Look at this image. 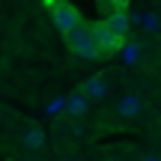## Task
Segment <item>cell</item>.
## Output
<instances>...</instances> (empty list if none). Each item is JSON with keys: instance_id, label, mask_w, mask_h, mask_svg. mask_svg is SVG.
Returning a JSON list of instances; mask_svg holds the SVG:
<instances>
[{"instance_id": "cell-1", "label": "cell", "mask_w": 161, "mask_h": 161, "mask_svg": "<svg viewBox=\"0 0 161 161\" xmlns=\"http://www.w3.org/2000/svg\"><path fill=\"white\" fill-rule=\"evenodd\" d=\"M69 48H72V54L80 57V60H96V57H102L96 39H92V30L84 27V24H80L78 30H72V33H69Z\"/></svg>"}, {"instance_id": "cell-10", "label": "cell", "mask_w": 161, "mask_h": 161, "mask_svg": "<svg viewBox=\"0 0 161 161\" xmlns=\"http://www.w3.org/2000/svg\"><path fill=\"white\" fill-rule=\"evenodd\" d=\"M137 57H140V45H137V42H131V45H122V60H125L128 66L137 63Z\"/></svg>"}, {"instance_id": "cell-2", "label": "cell", "mask_w": 161, "mask_h": 161, "mask_svg": "<svg viewBox=\"0 0 161 161\" xmlns=\"http://www.w3.org/2000/svg\"><path fill=\"white\" fill-rule=\"evenodd\" d=\"M92 39H96V45H98V51L102 54H114V51H122V45L125 42L119 39V36L114 33V30L108 27V21H98V24H92Z\"/></svg>"}, {"instance_id": "cell-3", "label": "cell", "mask_w": 161, "mask_h": 161, "mask_svg": "<svg viewBox=\"0 0 161 161\" xmlns=\"http://www.w3.org/2000/svg\"><path fill=\"white\" fill-rule=\"evenodd\" d=\"M54 24H57V30H63V33L69 36L72 30L80 27V15H78L75 6L63 3V6H57V9H54Z\"/></svg>"}, {"instance_id": "cell-14", "label": "cell", "mask_w": 161, "mask_h": 161, "mask_svg": "<svg viewBox=\"0 0 161 161\" xmlns=\"http://www.w3.org/2000/svg\"><path fill=\"white\" fill-rule=\"evenodd\" d=\"M66 161H75V158H66Z\"/></svg>"}, {"instance_id": "cell-8", "label": "cell", "mask_w": 161, "mask_h": 161, "mask_svg": "<svg viewBox=\"0 0 161 161\" xmlns=\"http://www.w3.org/2000/svg\"><path fill=\"white\" fill-rule=\"evenodd\" d=\"M21 143L27 146V149H39V146L45 143V134H42L39 128H27V131L21 134Z\"/></svg>"}, {"instance_id": "cell-7", "label": "cell", "mask_w": 161, "mask_h": 161, "mask_svg": "<svg viewBox=\"0 0 161 161\" xmlns=\"http://www.w3.org/2000/svg\"><path fill=\"white\" fill-rule=\"evenodd\" d=\"M84 96L86 98H104L108 96V84H104V78H90V80H84Z\"/></svg>"}, {"instance_id": "cell-13", "label": "cell", "mask_w": 161, "mask_h": 161, "mask_svg": "<svg viewBox=\"0 0 161 161\" xmlns=\"http://www.w3.org/2000/svg\"><path fill=\"white\" fill-rule=\"evenodd\" d=\"M48 3H54V9H57V6H63L66 0H48Z\"/></svg>"}, {"instance_id": "cell-12", "label": "cell", "mask_w": 161, "mask_h": 161, "mask_svg": "<svg viewBox=\"0 0 161 161\" xmlns=\"http://www.w3.org/2000/svg\"><path fill=\"white\" fill-rule=\"evenodd\" d=\"M140 161H161V155H143Z\"/></svg>"}, {"instance_id": "cell-11", "label": "cell", "mask_w": 161, "mask_h": 161, "mask_svg": "<svg viewBox=\"0 0 161 161\" xmlns=\"http://www.w3.org/2000/svg\"><path fill=\"white\" fill-rule=\"evenodd\" d=\"M125 3L128 0H98V6L104 9V15H110V12H116V9H125Z\"/></svg>"}, {"instance_id": "cell-4", "label": "cell", "mask_w": 161, "mask_h": 161, "mask_svg": "<svg viewBox=\"0 0 161 161\" xmlns=\"http://www.w3.org/2000/svg\"><path fill=\"white\" fill-rule=\"evenodd\" d=\"M143 114V98L140 96H122L119 98V104H116V116L119 119H137V116Z\"/></svg>"}, {"instance_id": "cell-9", "label": "cell", "mask_w": 161, "mask_h": 161, "mask_svg": "<svg viewBox=\"0 0 161 161\" xmlns=\"http://www.w3.org/2000/svg\"><path fill=\"white\" fill-rule=\"evenodd\" d=\"M137 24L146 30V33H158V27H161V21H158L155 12H143V15H137Z\"/></svg>"}, {"instance_id": "cell-5", "label": "cell", "mask_w": 161, "mask_h": 161, "mask_svg": "<svg viewBox=\"0 0 161 161\" xmlns=\"http://www.w3.org/2000/svg\"><path fill=\"white\" fill-rule=\"evenodd\" d=\"M104 21H108V27L114 30V33L119 36V39H125V36H128V27H131V18L125 15V9H116V12H110V15L104 18Z\"/></svg>"}, {"instance_id": "cell-6", "label": "cell", "mask_w": 161, "mask_h": 161, "mask_svg": "<svg viewBox=\"0 0 161 161\" xmlns=\"http://www.w3.org/2000/svg\"><path fill=\"white\" fill-rule=\"evenodd\" d=\"M86 108H90V98H86L84 92H75V96L66 98V114L69 116H84Z\"/></svg>"}]
</instances>
